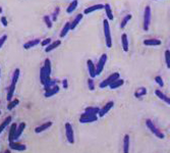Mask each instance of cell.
<instances>
[{"label":"cell","instance_id":"obj_1","mask_svg":"<svg viewBox=\"0 0 170 153\" xmlns=\"http://www.w3.org/2000/svg\"><path fill=\"white\" fill-rule=\"evenodd\" d=\"M103 30L105 35V40H106V46L108 48L112 47V38H111V32H110V26L108 23V20H103Z\"/></svg>","mask_w":170,"mask_h":153},{"label":"cell","instance_id":"obj_2","mask_svg":"<svg viewBox=\"0 0 170 153\" xmlns=\"http://www.w3.org/2000/svg\"><path fill=\"white\" fill-rule=\"evenodd\" d=\"M150 23H151V6L147 5V6L145 7V10H144V23H143L144 31L149 30Z\"/></svg>","mask_w":170,"mask_h":153},{"label":"cell","instance_id":"obj_3","mask_svg":"<svg viewBox=\"0 0 170 153\" xmlns=\"http://www.w3.org/2000/svg\"><path fill=\"white\" fill-rule=\"evenodd\" d=\"M146 126H147V128L150 130L152 133H153L155 136L157 138H159V139H163L164 137V134L161 132L159 129H157V126L154 125V123L152 122L151 119H146Z\"/></svg>","mask_w":170,"mask_h":153},{"label":"cell","instance_id":"obj_4","mask_svg":"<svg viewBox=\"0 0 170 153\" xmlns=\"http://www.w3.org/2000/svg\"><path fill=\"white\" fill-rule=\"evenodd\" d=\"M118 79H119V73H111V75L106 79V80H104V81L100 84V88H101V89H104V88L110 86V85L112 84L113 82H115L116 80H118Z\"/></svg>","mask_w":170,"mask_h":153},{"label":"cell","instance_id":"obj_5","mask_svg":"<svg viewBox=\"0 0 170 153\" xmlns=\"http://www.w3.org/2000/svg\"><path fill=\"white\" fill-rule=\"evenodd\" d=\"M65 135H66L67 142L69 144H74L75 143V133H74L72 126L70 125L69 123H65Z\"/></svg>","mask_w":170,"mask_h":153},{"label":"cell","instance_id":"obj_6","mask_svg":"<svg viewBox=\"0 0 170 153\" xmlns=\"http://www.w3.org/2000/svg\"><path fill=\"white\" fill-rule=\"evenodd\" d=\"M98 119V116H95V114L89 113V112H84L81 116L80 123H94Z\"/></svg>","mask_w":170,"mask_h":153},{"label":"cell","instance_id":"obj_7","mask_svg":"<svg viewBox=\"0 0 170 153\" xmlns=\"http://www.w3.org/2000/svg\"><path fill=\"white\" fill-rule=\"evenodd\" d=\"M106 61H107V54L104 53V54L101 55L100 59H99V61H98V64H97V66H96V73H97V76L100 75V73H102V70L104 69V66H105V63H106Z\"/></svg>","mask_w":170,"mask_h":153},{"label":"cell","instance_id":"obj_8","mask_svg":"<svg viewBox=\"0 0 170 153\" xmlns=\"http://www.w3.org/2000/svg\"><path fill=\"white\" fill-rule=\"evenodd\" d=\"M113 105H114V102L113 101H109V102H107L106 104L104 105V107L103 108H101V110H100V112H99L98 114V116H100V117H103L105 114H106L108 111H109L111 108L113 107Z\"/></svg>","mask_w":170,"mask_h":153},{"label":"cell","instance_id":"obj_9","mask_svg":"<svg viewBox=\"0 0 170 153\" xmlns=\"http://www.w3.org/2000/svg\"><path fill=\"white\" fill-rule=\"evenodd\" d=\"M87 66H88V70H89V75H90V78L94 79L95 76H97L96 73V66H94L93 61L91 59H88L87 61Z\"/></svg>","mask_w":170,"mask_h":153},{"label":"cell","instance_id":"obj_10","mask_svg":"<svg viewBox=\"0 0 170 153\" xmlns=\"http://www.w3.org/2000/svg\"><path fill=\"white\" fill-rule=\"evenodd\" d=\"M103 8H104L103 4H95V5H92V6L87 7L86 9L84 10V13L85 14H90V13L94 12V11H97L99 9H103Z\"/></svg>","mask_w":170,"mask_h":153},{"label":"cell","instance_id":"obj_11","mask_svg":"<svg viewBox=\"0 0 170 153\" xmlns=\"http://www.w3.org/2000/svg\"><path fill=\"white\" fill-rule=\"evenodd\" d=\"M155 95H156L159 99L163 100V101L165 102L166 104H169L170 105V97L166 96L165 94H164L161 90H158V89L155 90Z\"/></svg>","mask_w":170,"mask_h":153},{"label":"cell","instance_id":"obj_12","mask_svg":"<svg viewBox=\"0 0 170 153\" xmlns=\"http://www.w3.org/2000/svg\"><path fill=\"white\" fill-rule=\"evenodd\" d=\"M16 130H17V125L16 123H13L10 126L9 134H8V141H9V142H13L14 141V137H16Z\"/></svg>","mask_w":170,"mask_h":153},{"label":"cell","instance_id":"obj_13","mask_svg":"<svg viewBox=\"0 0 170 153\" xmlns=\"http://www.w3.org/2000/svg\"><path fill=\"white\" fill-rule=\"evenodd\" d=\"M40 82L41 84L43 85V86H45V85L48 83V78H47V73H46V70H45V67L42 66L40 69Z\"/></svg>","mask_w":170,"mask_h":153},{"label":"cell","instance_id":"obj_14","mask_svg":"<svg viewBox=\"0 0 170 153\" xmlns=\"http://www.w3.org/2000/svg\"><path fill=\"white\" fill-rule=\"evenodd\" d=\"M9 147L11 149L16 150V151H25L27 149V146L26 145L20 143H16V142H9Z\"/></svg>","mask_w":170,"mask_h":153},{"label":"cell","instance_id":"obj_15","mask_svg":"<svg viewBox=\"0 0 170 153\" xmlns=\"http://www.w3.org/2000/svg\"><path fill=\"white\" fill-rule=\"evenodd\" d=\"M44 67H45L48 81H50L51 80V78H50V76H51V61L49 58H46L45 61H44Z\"/></svg>","mask_w":170,"mask_h":153},{"label":"cell","instance_id":"obj_16","mask_svg":"<svg viewBox=\"0 0 170 153\" xmlns=\"http://www.w3.org/2000/svg\"><path fill=\"white\" fill-rule=\"evenodd\" d=\"M162 44L159 39H146L144 40V45L146 46H159Z\"/></svg>","mask_w":170,"mask_h":153},{"label":"cell","instance_id":"obj_17","mask_svg":"<svg viewBox=\"0 0 170 153\" xmlns=\"http://www.w3.org/2000/svg\"><path fill=\"white\" fill-rule=\"evenodd\" d=\"M51 126H52V123H51V122H47V123H43V125L37 126V128L35 129V133H37V134L42 133V132L46 131L47 129L50 128Z\"/></svg>","mask_w":170,"mask_h":153},{"label":"cell","instance_id":"obj_18","mask_svg":"<svg viewBox=\"0 0 170 153\" xmlns=\"http://www.w3.org/2000/svg\"><path fill=\"white\" fill-rule=\"evenodd\" d=\"M40 43H41L40 39H34V40L28 41L27 43L23 44V48L25 49H31V48H33V47L37 46L38 44H40Z\"/></svg>","mask_w":170,"mask_h":153},{"label":"cell","instance_id":"obj_19","mask_svg":"<svg viewBox=\"0 0 170 153\" xmlns=\"http://www.w3.org/2000/svg\"><path fill=\"white\" fill-rule=\"evenodd\" d=\"M60 44H61V40L53 41V42H52L48 47H46V48H45V51L47 52V53H48V52H51L52 50H54V49H56L57 47H59Z\"/></svg>","mask_w":170,"mask_h":153},{"label":"cell","instance_id":"obj_20","mask_svg":"<svg viewBox=\"0 0 170 153\" xmlns=\"http://www.w3.org/2000/svg\"><path fill=\"white\" fill-rule=\"evenodd\" d=\"M121 45H122L123 51L127 52L128 51V40H127V35L125 33L121 35Z\"/></svg>","mask_w":170,"mask_h":153},{"label":"cell","instance_id":"obj_21","mask_svg":"<svg viewBox=\"0 0 170 153\" xmlns=\"http://www.w3.org/2000/svg\"><path fill=\"white\" fill-rule=\"evenodd\" d=\"M123 153H130V135H124L123 138Z\"/></svg>","mask_w":170,"mask_h":153},{"label":"cell","instance_id":"obj_22","mask_svg":"<svg viewBox=\"0 0 170 153\" xmlns=\"http://www.w3.org/2000/svg\"><path fill=\"white\" fill-rule=\"evenodd\" d=\"M58 92H59V87L56 85L55 87L51 88V89H49L48 91H45V97L46 98H49V97L55 95V94H57Z\"/></svg>","mask_w":170,"mask_h":153},{"label":"cell","instance_id":"obj_23","mask_svg":"<svg viewBox=\"0 0 170 153\" xmlns=\"http://www.w3.org/2000/svg\"><path fill=\"white\" fill-rule=\"evenodd\" d=\"M70 26H71V23H69V22L65 23V25H64V27L62 28V30L60 32V38H64L67 35V33L71 30V29H70Z\"/></svg>","mask_w":170,"mask_h":153},{"label":"cell","instance_id":"obj_24","mask_svg":"<svg viewBox=\"0 0 170 153\" xmlns=\"http://www.w3.org/2000/svg\"><path fill=\"white\" fill-rule=\"evenodd\" d=\"M104 9H105V11H106V16H107L108 20H114V16H113L112 10H111L110 4H109V3L104 4Z\"/></svg>","mask_w":170,"mask_h":153},{"label":"cell","instance_id":"obj_25","mask_svg":"<svg viewBox=\"0 0 170 153\" xmlns=\"http://www.w3.org/2000/svg\"><path fill=\"white\" fill-rule=\"evenodd\" d=\"M83 16H84V14H82V13L78 14V16H75V19L72 20L71 26H70V29H71V30H75V29L78 27V25L80 23V22H81L82 20H83Z\"/></svg>","mask_w":170,"mask_h":153},{"label":"cell","instance_id":"obj_26","mask_svg":"<svg viewBox=\"0 0 170 153\" xmlns=\"http://www.w3.org/2000/svg\"><path fill=\"white\" fill-rule=\"evenodd\" d=\"M78 0H74V1H71L70 3L68 4V6L66 8V12L67 13H71L74 12L75 10V8L78 7Z\"/></svg>","mask_w":170,"mask_h":153},{"label":"cell","instance_id":"obj_27","mask_svg":"<svg viewBox=\"0 0 170 153\" xmlns=\"http://www.w3.org/2000/svg\"><path fill=\"white\" fill-rule=\"evenodd\" d=\"M26 129V123H20L19 126H17V130H16V137H14V140H17L20 137V135L23 134V130Z\"/></svg>","mask_w":170,"mask_h":153},{"label":"cell","instance_id":"obj_28","mask_svg":"<svg viewBox=\"0 0 170 153\" xmlns=\"http://www.w3.org/2000/svg\"><path fill=\"white\" fill-rule=\"evenodd\" d=\"M100 108L99 107H96V106H89L87 107L86 109H85V112H89V113H92V114H95V116H97V114H99V112H100Z\"/></svg>","mask_w":170,"mask_h":153},{"label":"cell","instance_id":"obj_29","mask_svg":"<svg viewBox=\"0 0 170 153\" xmlns=\"http://www.w3.org/2000/svg\"><path fill=\"white\" fill-rule=\"evenodd\" d=\"M124 84V81L122 80V79H118V80H116L115 82H113L112 84L110 85V89H112V90H114V89H116V88H119V87H121L122 85Z\"/></svg>","mask_w":170,"mask_h":153},{"label":"cell","instance_id":"obj_30","mask_svg":"<svg viewBox=\"0 0 170 153\" xmlns=\"http://www.w3.org/2000/svg\"><path fill=\"white\" fill-rule=\"evenodd\" d=\"M19 69H16L13 72V75H12V81H11V85H14V86H16V83L17 81H19Z\"/></svg>","mask_w":170,"mask_h":153},{"label":"cell","instance_id":"obj_31","mask_svg":"<svg viewBox=\"0 0 170 153\" xmlns=\"http://www.w3.org/2000/svg\"><path fill=\"white\" fill-rule=\"evenodd\" d=\"M14 90H16V86L14 85H10L9 88H8V92H7V101L10 102L11 99H12V96H13V93H14Z\"/></svg>","mask_w":170,"mask_h":153},{"label":"cell","instance_id":"obj_32","mask_svg":"<svg viewBox=\"0 0 170 153\" xmlns=\"http://www.w3.org/2000/svg\"><path fill=\"white\" fill-rule=\"evenodd\" d=\"M146 94H147V89H146L145 87H142V88H140L139 90L136 91V93H134V96H136L137 98H140V97L145 96Z\"/></svg>","mask_w":170,"mask_h":153},{"label":"cell","instance_id":"obj_33","mask_svg":"<svg viewBox=\"0 0 170 153\" xmlns=\"http://www.w3.org/2000/svg\"><path fill=\"white\" fill-rule=\"evenodd\" d=\"M11 119H12V117H11V116H7L6 119L3 120V123H2L1 126H0V132H1V133H2V131H4V129L6 128L8 125H9L10 122H11Z\"/></svg>","mask_w":170,"mask_h":153},{"label":"cell","instance_id":"obj_34","mask_svg":"<svg viewBox=\"0 0 170 153\" xmlns=\"http://www.w3.org/2000/svg\"><path fill=\"white\" fill-rule=\"evenodd\" d=\"M131 14H127V16H125L123 17V20H121V23H120V29H124L125 26L127 25V23L130 22V20H131Z\"/></svg>","mask_w":170,"mask_h":153},{"label":"cell","instance_id":"obj_35","mask_svg":"<svg viewBox=\"0 0 170 153\" xmlns=\"http://www.w3.org/2000/svg\"><path fill=\"white\" fill-rule=\"evenodd\" d=\"M57 85V81L56 80H50L47 83L45 86H44V89H45V91H48L49 89H51V88L55 87Z\"/></svg>","mask_w":170,"mask_h":153},{"label":"cell","instance_id":"obj_36","mask_svg":"<svg viewBox=\"0 0 170 153\" xmlns=\"http://www.w3.org/2000/svg\"><path fill=\"white\" fill-rule=\"evenodd\" d=\"M19 103V99H14V100H12V101H10L9 103L7 104V109H8V110L13 109V108L16 107Z\"/></svg>","mask_w":170,"mask_h":153},{"label":"cell","instance_id":"obj_37","mask_svg":"<svg viewBox=\"0 0 170 153\" xmlns=\"http://www.w3.org/2000/svg\"><path fill=\"white\" fill-rule=\"evenodd\" d=\"M43 20H44V22H45V23H46L47 28L51 29L52 28V20L50 19V16H44Z\"/></svg>","mask_w":170,"mask_h":153},{"label":"cell","instance_id":"obj_38","mask_svg":"<svg viewBox=\"0 0 170 153\" xmlns=\"http://www.w3.org/2000/svg\"><path fill=\"white\" fill-rule=\"evenodd\" d=\"M164 55H165V63H166V66L168 67V69H170V50H166L165 53H164Z\"/></svg>","mask_w":170,"mask_h":153},{"label":"cell","instance_id":"obj_39","mask_svg":"<svg viewBox=\"0 0 170 153\" xmlns=\"http://www.w3.org/2000/svg\"><path fill=\"white\" fill-rule=\"evenodd\" d=\"M60 12V7H55V9L53 11V13H52V20L53 22H56L57 20V16H58V14H59Z\"/></svg>","mask_w":170,"mask_h":153},{"label":"cell","instance_id":"obj_40","mask_svg":"<svg viewBox=\"0 0 170 153\" xmlns=\"http://www.w3.org/2000/svg\"><path fill=\"white\" fill-rule=\"evenodd\" d=\"M155 82H156L160 87H164V81H163V79H162V76H155Z\"/></svg>","mask_w":170,"mask_h":153},{"label":"cell","instance_id":"obj_41","mask_svg":"<svg viewBox=\"0 0 170 153\" xmlns=\"http://www.w3.org/2000/svg\"><path fill=\"white\" fill-rule=\"evenodd\" d=\"M50 44H51L50 38H46V39H44L43 41H41V45H42L43 47H48Z\"/></svg>","mask_w":170,"mask_h":153},{"label":"cell","instance_id":"obj_42","mask_svg":"<svg viewBox=\"0 0 170 153\" xmlns=\"http://www.w3.org/2000/svg\"><path fill=\"white\" fill-rule=\"evenodd\" d=\"M88 86H89V89L91 91H94L95 90V84H94V81L92 78L88 79Z\"/></svg>","mask_w":170,"mask_h":153},{"label":"cell","instance_id":"obj_43","mask_svg":"<svg viewBox=\"0 0 170 153\" xmlns=\"http://www.w3.org/2000/svg\"><path fill=\"white\" fill-rule=\"evenodd\" d=\"M7 39V35H3L1 38H0V47H2L3 46V44L5 42V40Z\"/></svg>","mask_w":170,"mask_h":153},{"label":"cell","instance_id":"obj_44","mask_svg":"<svg viewBox=\"0 0 170 153\" xmlns=\"http://www.w3.org/2000/svg\"><path fill=\"white\" fill-rule=\"evenodd\" d=\"M1 23H2V25H3L4 27H7L8 22H7V19L5 16H1Z\"/></svg>","mask_w":170,"mask_h":153},{"label":"cell","instance_id":"obj_45","mask_svg":"<svg viewBox=\"0 0 170 153\" xmlns=\"http://www.w3.org/2000/svg\"><path fill=\"white\" fill-rule=\"evenodd\" d=\"M62 86L64 89H67V87H68V82H67L66 79H64V80L62 81Z\"/></svg>","mask_w":170,"mask_h":153},{"label":"cell","instance_id":"obj_46","mask_svg":"<svg viewBox=\"0 0 170 153\" xmlns=\"http://www.w3.org/2000/svg\"><path fill=\"white\" fill-rule=\"evenodd\" d=\"M4 153H10V151H9V150H6V151H5Z\"/></svg>","mask_w":170,"mask_h":153},{"label":"cell","instance_id":"obj_47","mask_svg":"<svg viewBox=\"0 0 170 153\" xmlns=\"http://www.w3.org/2000/svg\"><path fill=\"white\" fill-rule=\"evenodd\" d=\"M169 46H170V43H169Z\"/></svg>","mask_w":170,"mask_h":153}]
</instances>
